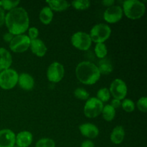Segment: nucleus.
<instances>
[{
    "instance_id": "nucleus-1",
    "label": "nucleus",
    "mask_w": 147,
    "mask_h": 147,
    "mask_svg": "<svg viewBox=\"0 0 147 147\" xmlns=\"http://www.w3.org/2000/svg\"><path fill=\"white\" fill-rule=\"evenodd\" d=\"M5 25L13 35L23 34L30 27V17L25 9L17 7L6 14Z\"/></svg>"
},
{
    "instance_id": "nucleus-2",
    "label": "nucleus",
    "mask_w": 147,
    "mask_h": 147,
    "mask_svg": "<svg viewBox=\"0 0 147 147\" xmlns=\"http://www.w3.org/2000/svg\"><path fill=\"white\" fill-rule=\"evenodd\" d=\"M78 80L84 85H93L100 79V75L97 65L89 61H82L76 67Z\"/></svg>"
},
{
    "instance_id": "nucleus-3",
    "label": "nucleus",
    "mask_w": 147,
    "mask_h": 147,
    "mask_svg": "<svg viewBox=\"0 0 147 147\" xmlns=\"http://www.w3.org/2000/svg\"><path fill=\"white\" fill-rule=\"evenodd\" d=\"M122 9L127 18L136 20L143 17L146 11V6L139 0H126L123 3Z\"/></svg>"
},
{
    "instance_id": "nucleus-4",
    "label": "nucleus",
    "mask_w": 147,
    "mask_h": 147,
    "mask_svg": "<svg viewBox=\"0 0 147 147\" xmlns=\"http://www.w3.org/2000/svg\"><path fill=\"white\" fill-rule=\"evenodd\" d=\"M111 34V29L107 24L99 23L92 27L90 32L92 42L104 43Z\"/></svg>"
},
{
    "instance_id": "nucleus-5",
    "label": "nucleus",
    "mask_w": 147,
    "mask_h": 147,
    "mask_svg": "<svg viewBox=\"0 0 147 147\" xmlns=\"http://www.w3.org/2000/svg\"><path fill=\"white\" fill-rule=\"evenodd\" d=\"M19 74L11 68L1 70L0 72V88L4 90L14 88L18 82Z\"/></svg>"
},
{
    "instance_id": "nucleus-6",
    "label": "nucleus",
    "mask_w": 147,
    "mask_h": 147,
    "mask_svg": "<svg viewBox=\"0 0 147 147\" xmlns=\"http://www.w3.org/2000/svg\"><path fill=\"white\" fill-rule=\"evenodd\" d=\"M103 103L97 98H89L85 103L83 112L84 115L88 119H94L101 114L103 109Z\"/></svg>"
},
{
    "instance_id": "nucleus-7",
    "label": "nucleus",
    "mask_w": 147,
    "mask_h": 147,
    "mask_svg": "<svg viewBox=\"0 0 147 147\" xmlns=\"http://www.w3.org/2000/svg\"><path fill=\"white\" fill-rule=\"evenodd\" d=\"M71 43L74 47L82 51H87L92 45V40L88 33L77 32L71 37Z\"/></svg>"
},
{
    "instance_id": "nucleus-8",
    "label": "nucleus",
    "mask_w": 147,
    "mask_h": 147,
    "mask_svg": "<svg viewBox=\"0 0 147 147\" xmlns=\"http://www.w3.org/2000/svg\"><path fill=\"white\" fill-rule=\"evenodd\" d=\"M30 42L31 40L27 34L15 35L9 42V48L15 53H22L30 48Z\"/></svg>"
},
{
    "instance_id": "nucleus-9",
    "label": "nucleus",
    "mask_w": 147,
    "mask_h": 147,
    "mask_svg": "<svg viewBox=\"0 0 147 147\" xmlns=\"http://www.w3.org/2000/svg\"><path fill=\"white\" fill-rule=\"evenodd\" d=\"M109 90L113 98L123 100L127 95L128 88L126 83L122 79L116 78L111 83Z\"/></svg>"
},
{
    "instance_id": "nucleus-10",
    "label": "nucleus",
    "mask_w": 147,
    "mask_h": 147,
    "mask_svg": "<svg viewBox=\"0 0 147 147\" xmlns=\"http://www.w3.org/2000/svg\"><path fill=\"white\" fill-rule=\"evenodd\" d=\"M65 76L64 66L59 62H53L47 70V80L53 83H57L63 80Z\"/></svg>"
},
{
    "instance_id": "nucleus-11",
    "label": "nucleus",
    "mask_w": 147,
    "mask_h": 147,
    "mask_svg": "<svg viewBox=\"0 0 147 147\" xmlns=\"http://www.w3.org/2000/svg\"><path fill=\"white\" fill-rule=\"evenodd\" d=\"M123 15L122 7L118 5H113L108 7L103 12V19L109 24H115L120 21Z\"/></svg>"
},
{
    "instance_id": "nucleus-12",
    "label": "nucleus",
    "mask_w": 147,
    "mask_h": 147,
    "mask_svg": "<svg viewBox=\"0 0 147 147\" xmlns=\"http://www.w3.org/2000/svg\"><path fill=\"white\" fill-rule=\"evenodd\" d=\"M16 134L9 129L0 130V147H12L15 145Z\"/></svg>"
},
{
    "instance_id": "nucleus-13",
    "label": "nucleus",
    "mask_w": 147,
    "mask_h": 147,
    "mask_svg": "<svg viewBox=\"0 0 147 147\" xmlns=\"http://www.w3.org/2000/svg\"><path fill=\"white\" fill-rule=\"evenodd\" d=\"M79 130L83 136L89 139H96L99 135L98 128L91 123H85L80 125Z\"/></svg>"
},
{
    "instance_id": "nucleus-14",
    "label": "nucleus",
    "mask_w": 147,
    "mask_h": 147,
    "mask_svg": "<svg viewBox=\"0 0 147 147\" xmlns=\"http://www.w3.org/2000/svg\"><path fill=\"white\" fill-rule=\"evenodd\" d=\"M30 48L32 53L39 57H44L47 52V47L46 45L42 40L39 38L31 40Z\"/></svg>"
},
{
    "instance_id": "nucleus-15",
    "label": "nucleus",
    "mask_w": 147,
    "mask_h": 147,
    "mask_svg": "<svg viewBox=\"0 0 147 147\" xmlns=\"http://www.w3.org/2000/svg\"><path fill=\"white\" fill-rule=\"evenodd\" d=\"M33 142V135L29 131H22L16 135L15 145L19 147H29Z\"/></svg>"
},
{
    "instance_id": "nucleus-16",
    "label": "nucleus",
    "mask_w": 147,
    "mask_h": 147,
    "mask_svg": "<svg viewBox=\"0 0 147 147\" xmlns=\"http://www.w3.org/2000/svg\"><path fill=\"white\" fill-rule=\"evenodd\" d=\"M17 84L22 90H31L34 87V80L32 76L27 73H22L19 75Z\"/></svg>"
},
{
    "instance_id": "nucleus-17",
    "label": "nucleus",
    "mask_w": 147,
    "mask_h": 147,
    "mask_svg": "<svg viewBox=\"0 0 147 147\" xmlns=\"http://www.w3.org/2000/svg\"><path fill=\"white\" fill-rule=\"evenodd\" d=\"M12 63L11 55L7 49L0 47V70H4L10 68Z\"/></svg>"
},
{
    "instance_id": "nucleus-18",
    "label": "nucleus",
    "mask_w": 147,
    "mask_h": 147,
    "mask_svg": "<svg viewBox=\"0 0 147 147\" xmlns=\"http://www.w3.org/2000/svg\"><path fill=\"white\" fill-rule=\"evenodd\" d=\"M125 138V130L122 126H116L110 135L111 142L116 145L121 144Z\"/></svg>"
},
{
    "instance_id": "nucleus-19",
    "label": "nucleus",
    "mask_w": 147,
    "mask_h": 147,
    "mask_svg": "<svg viewBox=\"0 0 147 147\" xmlns=\"http://www.w3.org/2000/svg\"><path fill=\"white\" fill-rule=\"evenodd\" d=\"M48 7L51 9L52 11H63L70 7V3L65 0H50V1H46Z\"/></svg>"
},
{
    "instance_id": "nucleus-20",
    "label": "nucleus",
    "mask_w": 147,
    "mask_h": 147,
    "mask_svg": "<svg viewBox=\"0 0 147 147\" xmlns=\"http://www.w3.org/2000/svg\"><path fill=\"white\" fill-rule=\"evenodd\" d=\"M53 17H54L53 11L48 6L43 7L39 14V19L40 22L45 25L50 24L53 21Z\"/></svg>"
},
{
    "instance_id": "nucleus-21",
    "label": "nucleus",
    "mask_w": 147,
    "mask_h": 147,
    "mask_svg": "<svg viewBox=\"0 0 147 147\" xmlns=\"http://www.w3.org/2000/svg\"><path fill=\"white\" fill-rule=\"evenodd\" d=\"M100 75H109L113 71V65L109 59H101L97 65Z\"/></svg>"
},
{
    "instance_id": "nucleus-22",
    "label": "nucleus",
    "mask_w": 147,
    "mask_h": 147,
    "mask_svg": "<svg viewBox=\"0 0 147 147\" xmlns=\"http://www.w3.org/2000/svg\"><path fill=\"white\" fill-rule=\"evenodd\" d=\"M101 114L105 121L110 122L115 119V116H116V109H113L110 104H107L103 106Z\"/></svg>"
},
{
    "instance_id": "nucleus-23",
    "label": "nucleus",
    "mask_w": 147,
    "mask_h": 147,
    "mask_svg": "<svg viewBox=\"0 0 147 147\" xmlns=\"http://www.w3.org/2000/svg\"><path fill=\"white\" fill-rule=\"evenodd\" d=\"M95 54L96 57L99 59L106 58V55L108 54V50L106 45L104 43H97L95 46L94 48Z\"/></svg>"
},
{
    "instance_id": "nucleus-24",
    "label": "nucleus",
    "mask_w": 147,
    "mask_h": 147,
    "mask_svg": "<svg viewBox=\"0 0 147 147\" xmlns=\"http://www.w3.org/2000/svg\"><path fill=\"white\" fill-rule=\"evenodd\" d=\"M111 96V93L109 92V88H102L99 89L97 92V95H96V98L103 103L109 101L110 100Z\"/></svg>"
},
{
    "instance_id": "nucleus-25",
    "label": "nucleus",
    "mask_w": 147,
    "mask_h": 147,
    "mask_svg": "<svg viewBox=\"0 0 147 147\" xmlns=\"http://www.w3.org/2000/svg\"><path fill=\"white\" fill-rule=\"evenodd\" d=\"M74 9L77 10H86L90 6V2L88 0H75L70 3Z\"/></svg>"
},
{
    "instance_id": "nucleus-26",
    "label": "nucleus",
    "mask_w": 147,
    "mask_h": 147,
    "mask_svg": "<svg viewBox=\"0 0 147 147\" xmlns=\"http://www.w3.org/2000/svg\"><path fill=\"white\" fill-rule=\"evenodd\" d=\"M20 1H10V0H2L0 1V7L4 11H11L13 9H15L20 4Z\"/></svg>"
},
{
    "instance_id": "nucleus-27",
    "label": "nucleus",
    "mask_w": 147,
    "mask_h": 147,
    "mask_svg": "<svg viewBox=\"0 0 147 147\" xmlns=\"http://www.w3.org/2000/svg\"><path fill=\"white\" fill-rule=\"evenodd\" d=\"M74 96L76 98L81 100H87L90 98L88 92L83 88H77L74 90Z\"/></svg>"
},
{
    "instance_id": "nucleus-28",
    "label": "nucleus",
    "mask_w": 147,
    "mask_h": 147,
    "mask_svg": "<svg viewBox=\"0 0 147 147\" xmlns=\"http://www.w3.org/2000/svg\"><path fill=\"white\" fill-rule=\"evenodd\" d=\"M121 107L124 111L127 113H131L135 110L136 105L135 103L132 100L129 98L123 99V101H121Z\"/></svg>"
},
{
    "instance_id": "nucleus-29",
    "label": "nucleus",
    "mask_w": 147,
    "mask_h": 147,
    "mask_svg": "<svg viewBox=\"0 0 147 147\" xmlns=\"http://www.w3.org/2000/svg\"><path fill=\"white\" fill-rule=\"evenodd\" d=\"M35 147H55V142L50 138H42L37 141Z\"/></svg>"
},
{
    "instance_id": "nucleus-30",
    "label": "nucleus",
    "mask_w": 147,
    "mask_h": 147,
    "mask_svg": "<svg viewBox=\"0 0 147 147\" xmlns=\"http://www.w3.org/2000/svg\"><path fill=\"white\" fill-rule=\"evenodd\" d=\"M136 107L139 111L146 113L147 111V98L146 96H142L138 100L136 103Z\"/></svg>"
},
{
    "instance_id": "nucleus-31",
    "label": "nucleus",
    "mask_w": 147,
    "mask_h": 147,
    "mask_svg": "<svg viewBox=\"0 0 147 147\" xmlns=\"http://www.w3.org/2000/svg\"><path fill=\"white\" fill-rule=\"evenodd\" d=\"M27 32H28V35L27 36L30 39V40L38 38L39 30L36 27H29V29L27 30Z\"/></svg>"
},
{
    "instance_id": "nucleus-32",
    "label": "nucleus",
    "mask_w": 147,
    "mask_h": 147,
    "mask_svg": "<svg viewBox=\"0 0 147 147\" xmlns=\"http://www.w3.org/2000/svg\"><path fill=\"white\" fill-rule=\"evenodd\" d=\"M14 37V35H13L11 33L7 32L4 33V35H3V40H4V42H7L9 44V42L11 41V40H12L13 37Z\"/></svg>"
},
{
    "instance_id": "nucleus-33",
    "label": "nucleus",
    "mask_w": 147,
    "mask_h": 147,
    "mask_svg": "<svg viewBox=\"0 0 147 147\" xmlns=\"http://www.w3.org/2000/svg\"><path fill=\"white\" fill-rule=\"evenodd\" d=\"M5 11L0 7V27L5 24Z\"/></svg>"
},
{
    "instance_id": "nucleus-34",
    "label": "nucleus",
    "mask_w": 147,
    "mask_h": 147,
    "mask_svg": "<svg viewBox=\"0 0 147 147\" xmlns=\"http://www.w3.org/2000/svg\"><path fill=\"white\" fill-rule=\"evenodd\" d=\"M110 105L114 109H119V108L121 107V100H118V99L113 98V100H111V103Z\"/></svg>"
},
{
    "instance_id": "nucleus-35",
    "label": "nucleus",
    "mask_w": 147,
    "mask_h": 147,
    "mask_svg": "<svg viewBox=\"0 0 147 147\" xmlns=\"http://www.w3.org/2000/svg\"><path fill=\"white\" fill-rule=\"evenodd\" d=\"M80 147H95V144L91 140H85L84 142H82Z\"/></svg>"
},
{
    "instance_id": "nucleus-36",
    "label": "nucleus",
    "mask_w": 147,
    "mask_h": 147,
    "mask_svg": "<svg viewBox=\"0 0 147 147\" xmlns=\"http://www.w3.org/2000/svg\"><path fill=\"white\" fill-rule=\"evenodd\" d=\"M114 0H103V1H101V4H103V6H105V7H107V8L108 7H111V6L114 5Z\"/></svg>"
},
{
    "instance_id": "nucleus-37",
    "label": "nucleus",
    "mask_w": 147,
    "mask_h": 147,
    "mask_svg": "<svg viewBox=\"0 0 147 147\" xmlns=\"http://www.w3.org/2000/svg\"><path fill=\"white\" fill-rule=\"evenodd\" d=\"M12 147H19V146H17V145H14V146H12Z\"/></svg>"
}]
</instances>
